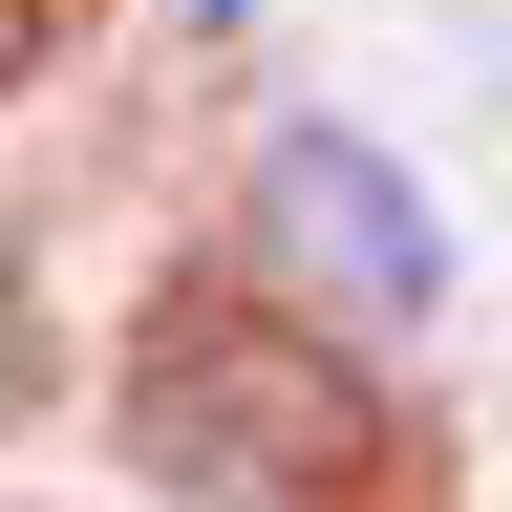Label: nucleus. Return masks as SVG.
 Segmentation results:
<instances>
[{
	"instance_id": "f03ea898",
	"label": "nucleus",
	"mask_w": 512,
	"mask_h": 512,
	"mask_svg": "<svg viewBox=\"0 0 512 512\" xmlns=\"http://www.w3.org/2000/svg\"><path fill=\"white\" fill-rule=\"evenodd\" d=\"M256 214H278V235H299L342 299H384V320H406V299H448V235H427V192L384 171L363 128H278V150H256Z\"/></svg>"
},
{
	"instance_id": "7ed1b4c3",
	"label": "nucleus",
	"mask_w": 512,
	"mask_h": 512,
	"mask_svg": "<svg viewBox=\"0 0 512 512\" xmlns=\"http://www.w3.org/2000/svg\"><path fill=\"white\" fill-rule=\"evenodd\" d=\"M0 406H43V299H22V256H0Z\"/></svg>"
},
{
	"instance_id": "f257e3e1",
	"label": "nucleus",
	"mask_w": 512,
	"mask_h": 512,
	"mask_svg": "<svg viewBox=\"0 0 512 512\" xmlns=\"http://www.w3.org/2000/svg\"><path fill=\"white\" fill-rule=\"evenodd\" d=\"M128 470H171L214 512H363L384 491V406H363L342 342H299V320L171 299L150 342H128Z\"/></svg>"
},
{
	"instance_id": "20e7f679",
	"label": "nucleus",
	"mask_w": 512,
	"mask_h": 512,
	"mask_svg": "<svg viewBox=\"0 0 512 512\" xmlns=\"http://www.w3.org/2000/svg\"><path fill=\"white\" fill-rule=\"evenodd\" d=\"M0 86H43V0H0Z\"/></svg>"
}]
</instances>
